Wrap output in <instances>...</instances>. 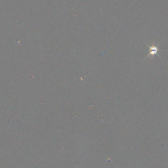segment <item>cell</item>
I'll list each match as a JSON object with an SVG mask.
<instances>
[{"label": "cell", "mask_w": 168, "mask_h": 168, "mask_svg": "<svg viewBox=\"0 0 168 168\" xmlns=\"http://www.w3.org/2000/svg\"><path fill=\"white\" fill-rule=\"evenodd\" d=\"M149 48V55H147V57H149V56H154L155 55H157L159 56L157 54V52L159 51L160 50L158 48V46H154V45H152V46H150L147 45Z\"/></svg>", "instance_id": "cell-1"}]
</instances>
